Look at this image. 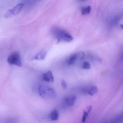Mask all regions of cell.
Returning a JSON list of instances; mask_svg holds the SVG:
<instances>
[{
    "instance_id": "cell-16",
    "label": "cell",
    "mask_w": 123,
    "mask_h": 123,
    "mask_svg": "<svg viewBox=\"0 0 123 123\" xmlns=\"http://www.w3.org/2000/svg\"><path fill=\"white\" fill-rule=\"evenodd\" d=\"M122 59H123V53H122Z\"/></svg>"
},
{
    "instance_id": "cell-1",
    "label": "cell",
    "mask_w": 123,
    "mask_h": 123,
    "mask_svg": "<svg viewBox=\"0 0 123 123\" xmlns=\"http://www.w3.org/2000/svg\"><path fill=\"white\" fill-rule=\"evenodd\" d=\"M52 33L58 42H70L73 39V37L68 32L57 27L52 28Z\"/></svg>"
},
{
    "instance_id": "cell-12",
    "label": "cell",
    "mask_w": 123,
    "mask_h": 123,
    "mask_svg": "<svg viewBox=\"0 0 123 123\" xmlns=\"http://www.w3.org/2000/svg\"><path fill=\"white\" fill-rule=\"evenodd\" d=\"M91 11V7L90 6L83 8L81 10V13L82 15H88Z\"/></svg>"
},
{
    "instance_id": "cell-3",
    "label": "cell",
    "mask_w": 123,
    "mask_h": 123,
    "mask_svg": "<svg viewBox=\"0 0 123 123\" xmlns=\"http://www.w3.org/2000/svg\"><path fill=\"white\" fill-rule=\"evenodd\" d=\"M7 62L10 64L11 65H15L18 67H21L22 66L20 55L17 52H13L8 56Z\"/></svg>"
},
{
    "instance_id": "cell-14",
    "label": "cell",
    "mask_w": 123,
    "mask_h": 123,
    "mask_svg": "<svg viewBox=\"0 0 123 123\" xmlns=\"http://www.w3.org/2000/svg\"><path fill=\"white\" fill-rule=\"evenodd\" d=\"M61 85H62V87L63 89H66L67 87V84L65 81L64 80H62Z\"/></svg>"
},
{
    "instance_id": "cell-4",
    "label": "cell",
    "mask_w": 123,
    "mask_h": 123,
    "mask_svg": "<svg viewBox=\"0 0 123 123\" xmlns=\"http://www.w3.org/2000/svg\"><path fill=\"white\" fill-rule=\"evenodd\" d=\"M85 57V54L83 52H80L72 55L68 60V64L69 65L75 64L80 60H82Z\"/></svg>"
},
{
    "instance_id": "cell-7",
    "label": "cell",
    "mask_w": 123,
    "mask_h": 123,
    "mask_svg": "<svg viewBox=\"0 0 123 123\" xmlns=\"http://www.w3.org/2000/svg\"><path fill=\"white\" fill-rule=\"evenodd\" d=\"M43 78L45 81L48 82H54V80L53 74L51 71L44 73L43 75Z\"/></svg>"
},
{
    "instance_id": "cell-17",
    "label": "cell",
    "mask_w": 123,
    "mask_h": 123,
    "mask_svg": "<svg viewBox=\"0 0 123 123\" xmlns=\"http://www.w3.org/2000/svg\"></svg>"
},
{
    "instance_id": "cell-5",
    "label": "cell",
    "mask_w": 123,
    "mask_h": 123,
    "mask_svg": "<svg viewBox=\"0 0 123 123\" xmlns=\"http://www.w3.org/2000/svg\"><path fill=\"white\" fill-rule=\"evenodd\" d=\"M23 3H20L16 6L13 8L9 10L5 15L6 18H10L13 15H16L18 14L22 10L24 7Z\"/></svg>"
},
{
    "instance_id": "cell-6",
    "label": "cell",
    "mask_w": 123,
    "mask_h": 123,
    "mask_svg": "<svg viewBox=\"0 0 123 123\" xmlns=\"http://www.w3.org/2000/svg\"><path fill=\"white\" fill-rule=\"evenodd\" d=\"M77 98L74 96H71L65 98L64 99L65 104L69 107L73 106L76 101Z\"/></svg>"
},
{
    "instance_id": "cell-13",
    "label": "cell",
    "mask_w": 123,
    "mask_h": 123,
    "mask_svg": "<svg viewBox=\"0 0 123 123\" xmlns=\"http://www.w3.org/2000/svg\"><path fill=\"white\" fill-rule=\"evenodd\" d=\"M91 67L90 64L88 62H85L83 64L82 68L84 69L89 70Z\"/></svg>"
},
{
    "instance_id": "cell-11",
    "label": "cell",
    "mask_w": 123,
    "mask_h": 123,
    "mask_svg": "<svg viewBox=\"0 0 123 123\" xmlns=\"http://www.w3.org/2000/svg\"><path fill=\"white\" fill-rule=\"evenodd\" d=\"M91 109H92V106H90L88 107L86 110L83 112V116L82 118V122L83 123H84L86 121V119L87 118L88 114H89L90 111H91Z\"/></svg>"
},
{
    "instance_id": "cell-8",
    "label": "cell",
    "mask_w": 123,
    "mask_h": 123,
    "mask_svg": "<svg viewBox=\"0 0 123 123\" xmlns=\"http://www.w3.org/2000/svg\"><path fill=\"white\" fill-rule=\"evenodd\" d=\"M47 55V52L46 51H43L37 54L33 58L34 60H43L45 59Z\"/></svg>"
},
{
    "instance_id": "cell-10",
    "label": "cell",
    "mask_w": 123,
    "mask_h": 123,
    "mask_svg": "<svg viewBox=\"0 0 123 123\" xmlns=\"http://www.w3.org/2000/svg\"><path fill=\"white\" fill-rule=\"evenodd\" d=\"M59 118V113L57 109L52 110L50 114V118L52 121H56Z\"/></svg>"
},
{
    "instance_id": "cell-9",
    "label": "cell",
    "mask_w": 123,
    "mask_h": 123,
    "mask_svg": "<svg viewBox=\"0 0 123 123\" xmlns=\"http://www.w3.org/2000/svg\"><path fill=\"white\" fill-rule=\"evenodd\" d=\"M98 91V87L95 86H92L86 89V92L91 96H93L97 93Z\"/></svg>"
},
{
    "instance_id": "cell-2",
    "label": "cell",
    "mask_w": 123,
    "mask_h": 123,
    "mask_svg": "<svg viewBox=\"0 0 123 123\" xmlns=\"http://www.w3.org/2000/svg\"><path fill=\"white\" fill-rule=\"evenodd\" d=\"M39 93L40 96L45 99L51 100L56 97L57 93L52 88L46 85H40L39 87Z\"/></svg>"
},
{
    "instance_id": "cell-15",
    "label": "cell",
    "mask_w": 123,
    "mask_h": 123,
    "mask_svg": "<svg viewBox=\"0 0 123 123\" xmlns=\"http://www.w3.org/2000/svg\"><path fill=\"white\" fill-rule=\"evenodd\" d=\"M121 28L122 29H123V25H121Z\"/></svg>"
}]
</instances>
